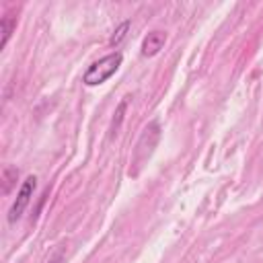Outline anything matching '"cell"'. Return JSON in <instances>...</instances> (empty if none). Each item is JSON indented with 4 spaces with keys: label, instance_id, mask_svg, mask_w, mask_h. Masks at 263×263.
<instances>
[{
    "label": "cell",
    "instance_id": "8992f818",
    "mask_svg": "<svg viewBox=\"0 0 263 263\" xmlns=\"http://www.w3.org/2000/svg\"><path fill=\"white\" fill-rule=\"evenodd\" d=\"M129 25H132L129 21H123V23H121V25H119V27L113 31V35L109 37V45H111V47H117V45H119V43L125 39L127 31H129Z\"/></svg>",
    "mask_w": 263,
    "mask_h": 263
},
{
    "label": "cell",
    "instance_id": "7a4b0ae2",
    "mask_svg": "<svg viewBox=\"0 0 263 263\" xmlns=\"http://www.w3.org/2000/svg\"><path fill=\"white\" fill-rule=\"evenodd\" d=\"M158 138H160V125H158V121H150L144 127L142 136L136 144V150L132 156V166H129L132 177H136L140 173V166H144V162L150 158V154L154 152V146L158 144Z\"/></svg>",
    "mask_w": 263,
    "mask_h": 263
},
{
    "label": "cell",
    "instance_id": "6da1fadb",
    "mask_svg": "<svg viewBox=\"0 0 263 263\" xmlns=\"http://www.w3.org/2000/svg\"><path fill=\"white\" fill-rule=\"evenodd\" d=\"M121 62H123L121 51H111V53L103 55L101 60L92 62V64L86 68V72L82 74V82H84L86 86H99V84L107 82V80L119 70Z\"/></svg>",
    "mask_w": 263,
    "mask_h": 263
},
{
    "label": "cell",
    "instance_id": "ba28073f",
    "mask_svg": "<svg viewBox=\"0 0 263 263\" xmlns=\"http://www.w3.org/2000/svg\"><path fill=\"white\" fill-rule=\"evenodd\" d=\"M60 261H62V253H58V255H55V257H53L49 263H60Z\"/></svg>",
    "mask_w": 263,
    "mask_h": 263
},
{
    "label": "cell",
    "instance_id": "3957f363",
    "mask_svg": "<svg viewBox=\"0 0 263 263\" xmlns=\"http://www.w3.org/2000/svg\"><path fill=\"white\" fill-rule=\"evenodd\" d=\"M35 187H37V177L29 175V177L23 181V185H21V189H18V193H16V197H14L12 205H10V210H8V222H10V224H14V222L25 214V210H27V205H29L33 193H35Z\"/></svg>",
    "mask_w": 263,
    "mask_h": 263
},
{
    "label": "cell",
    "instance_id": "5b68a950",
    "mask_svg": "<svg viewBox=\"0 0 263 263\" xmlns=\"http://www.w3.org/2000/svg\"><path fill=\"white\" fill-rule=\"evenodd\" d=\"M14 29H16V16L6 14V16L0 18V31H2V43H0V47L2 49L6 47V43H8V39H10V35H12Z\"/></svg>",
    "mask_w": 263,
    "mask_h": 263
},
{
    "label": "cell",
    "instance_id": "277c9868",
    "mask_svg": "<svg viewBox=\"0 0 263 263\" xmlns=\"http://www.w3.org/2000/svg\"><path fill=\"white\" fill-rule=\"evenodd\" d=\"M164 43H166V33H164V31H160V29L150 31V33L142 39V55L152 58V55L160 53V49L164 47Z\"/></svg>",
    "mask_w": 263,
    "mask_h": 263
},
{
    "label": "cell",
    "instance_id": "52a82bcc",
    "mask_svg": "<svg viewBox=\"0 0 263 263\" xmlns=\"http://www.w3.org/2000/svg\"><path fill=\"white\" fill-rule=\"evenodd\" d=\"M125 107H127L125 101H121V103L117 105V111H115V117H113V123H111V134L117 132V127H119V123H121V119H123V111H125Z\"/></svg>",
    "mask_w": 263,
    "mask_h": 263
}]
</instances>
